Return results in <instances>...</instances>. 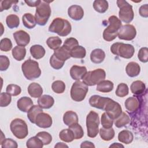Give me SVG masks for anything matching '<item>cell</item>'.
<instances>
[{"instance_id":"cell-1","label":"cell","mask_w":148,"mask_h":148,"mask_svg":"<svg viewBox=\"0 0 148 148\" xmlns=\"http://www.w3.org/2000/svg\"><path fill=\"white\" fill-rule=\"evenodd\" d=\"M49 31L51 32L56 33L60 36H66L71 33L72 26L67 20L57 17L50 24Z\"/></svg>"},{"instance_id":"cell-2","label":"cell","mask_w":148,"mask_h":148,"mask_svg":"<svg viewBox=\"0 0 148 148\" xmlns=\"http://www.w3.org/2000/svg\"><path fill=\"white\" fill-rule=\"evenodd\" d=\"M109 26L103 32V38L105 40L110 42L114 40L118 35L119 29L122 25L121 20L115 16H111L108 18Z\"/></svg>"},{"instance_id":"cell-3","label":"cell","mask_w":148,"mask_h":148,"mask_svg":"<svg viewBox=\"0 0 148 148\" xmlns=\"http://www.w3.org/2000/svg\"><path fill=\"white\" fill-rule=\"evenodd\" d=\"M21 69L25 77L29 80L38 78L41 75V70L38 62L31 58L23 63Z\"/></svg>"},{"instance_id":"cell-4","label":"cell","mask_w":148,"mask_h":148,"mask_svg":"<svg viewBox=\"0 0 148 148\" xmlns=\"http://www.w3.org/2000/svg\"><path fill=\"white\" fill-rule=\"evenodd\" d=\"M49 3L47 1H41L40 3L36 8L35 17L36 24L39 25H45L50 17L51 10Z\"/></svg>"},{"instance_id":"cell-5","label":"cell","mask_w":148,"mask_h":148,"mask_svg":"<svg viewBox=\"0 0 148 148\" xmlns=\"http://www.w3.org/2000/svg\"><path fill=\"white\" fill-rule=\"evenodd\" d=\"M111 52L119 57L129 59L132 57L135 53L134 47L130 44L116 42L113 43L110 47Z\"/></svg>"},{"instance_id":"cell-6","label":"cell","mask_w":148,"mask_h":148,"mask_svg":"<svg viewBox=\"0 0 148 148\" xmlns=\"http://www.w3.org/2000/svg\"><path fill=\"white\" fill-rule=\"evenodd\" d=\"M99 118L98 114L91 110L86 117V127L87 136L94 138L97 136L99 132Z\"/></svg>"},{"instance_id":"cell-7","label":"cell","mask_w":148,"mask_h":148,"mask_svg":"<svg viewBox=\"0 0 148 148\" xmlns=\"http://www.w3.org/2000/svg\"><path fill=\"white\" fill-rule=\"evenodd\" d=\"M10 131L17 138L22 139L28 134V129L27 123L23 119L16 118L13 120L10 125Z\"/></svg>"},{"instance_id":"cell-8","label":"cell","mask_w":148,"mask_h":148,"mask_svg":"<svg viewBox=\"0 0 148 148\" xmlns=\"http://www.w3.org/2000/svg\"><path fill=\"white\" fill-rule=\"evenodd\" d=\"M116 3L120 9L119 12L120 20L125 23H131L134 17L132 6L126 1L118 0Z\"/></svg>"},{"instance_id":"cell-9","label":"cell","mask_w":148,"mask_h":148,"mask_svg":"<svg viewBox=\"0 0 148 148\" xmlns=\"http://www.w3.org/2000/svg\"><path fill=\"white\" fill-rule=\"evenodd\" d=\"M105 77L106 72L105 70L101 68H98L87 72L82 79L83 82L87 86H92L105 80Z\"/></svg>"},{"instance_id":"cell-10","label":"cell","mask_w":148,"mask_h":148,"mask_svg":"<svg viewBox=\"0 0 148 148\" xmlns=\"http://www.w3.org/2000/svg\"><path fill=\"white\" fill-rule=\"evenodd\" d=\"M88 91V86L80 80L76 81L72 86L71 89V97L76 102L83 101Z\"/></svg>"},{"instance_id":"cell-11","label":"cell","mask_w":148,"mask_h":148,"mask_svg":"<svg viewBox=\"0 0 148 148\" xmlns=\"http://www.w3.org/2000/svg\"><path fill=\"white\" fill-rule=\"evenodd\" d=\"M136 35V30L135 27L131 24L121 25L118 32V37L120 39L125 40H131L134 39Z\"/></svg>"},{"instance_id":"cell-12","label":"cell","mask_w":148,"mask_h":148,"mask_svg":"<svg viewBox=\"0 0 148 148\" xmlns=\"http://www.w3.org/2000/svg\"><path fill=\"white\" fill-rule=\"evenodd\" d=\"M104 110L113 120L116 119L122 113L121 105L117 102L110 99L105 107Z\"/></svg>"},{"instance_id":"cell-13","label":"cell","mask_w":148,"mask_h":148,"mask_svg":"<svg viewBox=\"0 0 148 148\" xmlns=\"http://www.w3.org/2000/svg\"><path fill=\"white\" fill-rule=\"evenodd\" d=\"M110 99L111 98L108 97H103L98 95H94L90 98L89 103L92 107L104 110L105 107Z\"/></svg>"},{"instance_id":"cell-14","label":"cell","mask_w":148,"mask_h":148,"mask_svg":"<svg viewBox=\"0 0 148 148\" xmlns=\"http://www.w3.org/2000/svg\"><path fill=\"white\" fill-rule=\"evenodd\" d=\"M52 123L51 117L48 113L43 112L37 115L35 120V124L39 127L43 128L50 127L52 125Z\"/></svg>"},{"instance_id":"cell-15","label":"cell","mask_w":148,"mask_h":148,"mask_svg":"<svg viewBox=\"0 0 148 148\" xmlns=\"http://www.w3.org/2000/svg\"><path fill=\"white\" fill-rule=\"evenodd\" d=\"M13 36L17 46L25 47L29 43L30 36L25 31H17L13 33Z\"/></svg>"},{"instance_id":"cell-16","label":"cell","mask_w":148,"mask_h":148,"mask_svg":"<svg viewBox=\"0 0 148 148\" xmlns=\"http://www.w3.org/2000/svg\"><path fill=\"white\" fill-rule=\"evenodd\" d=\"M68 14L72 20L79 21L82 19L84 16V10L83 8L77 5L71 6L68 9Z\"/></svg>"},{"instance_id":"cell-17","label":"cell","mask_w":148,"mask_h":148,"mask_svg":"<svg viewBox=\"0 0 148 148\" xmlns=\"http://www.w3.org/2000/svg\"><path fill=\"white\" fill-rule=\"evenodd\" d=\"M87 72V68L84 66L74 65L70 69V75L72 79L76 81L82 79Z\"/></svg>"},{"instance_id":"cell-18","label":"cell","mask_w":148,"mask_h":148,"mask_svg":"<svg viewBox=\"0 0 148 148\" xmlns=\"http://www.w3.org/2000/svg\"><path fill=\"white\" fill-rule=\"evenodd\" d=\"M34 105L32 100L27 97L20 98L17 102L18 109L23 112H28L30 108Z\"/></svg>"},{"instance_id":"cell-19","label":"cell","mask_w":148,"mask_h":148,"mask_svg":"<svg viewBox=\"0 0 148 148\" xmlns=\"http://www.w3.org/2000/svg\"><path fill=\"white\" fill-rule=\"evenodd\" d=\"M125 107L130 112L136 111L140 106V102L136 97H131L128 98L125 101Z\"/></svg>"},{"instance_id":"cell-20","label":"cell","mask_w":148,"mask_h":148,"mask_svg":"<svg viewBox=\"0 0 148 148\" xmlns=\"http://www.w3.org/2000/svg\"><path fill=\"white\" fill-rule=\"evenodd\" d=\"M38 103L42 109H49L53 106L54 99L49 95H43L38 98Z\"/></svg>"},{"instance_id":"cell-21","label":"cell","mask_w":148,"mask_h":148,"mask_svg":"<svg viewBox=\"0 0 148 148\" xmlns=\"http://www.w3.org/2000/svg\"><path fill=\"white\" fill-rule=\"evenodd\" d=\"M125 72L128 76L131 77H136L140 73V65L136 62H130L125 67Z\"/></svg>"},{"instance_id":"cell-22","label":"cell","mask_w":148,"mask_h":148,"mask_svg":"<svg viewBox=\"0 0 148 148\" xmlns=\"http://www.w3.org/2000/svg\"><path fill=\"white\" fill-rule=\"evenodd\" d=\"M28 92L31 97L39 98L43 93L42 86L37 83H32L28 87Z\"/></svg>"},{"instance_id":"cell-23","label":"cell","mask_w":148,"mask_h":148,"mask_svg":"<svg viewBox=\"0 0 148 148\" xmlns=\"http://www.w3.org/2000/svg\"><path fill=\"white\" fill-rule=\"evenodd\" d=\"M78 121L79 119L77 114L73 111H67L64 113L63 116L64 123L68 126H70L72 124L78 123Z\"/></svg>"},{"instance_id":"cell-24","label":"cell","mask_w":148,"mask_h":148,"mask_svg":"<svg viewBox=\"0 0 148 148\" xmlns=\"http://www.w3.org/2000/svg\"><path fill=\"white\" fill-rule=\"evenodd\" d=\"M105 58V53L101 49L93 50L90 54V60L94 64H100L103 61Z\"/></svg>"},{"instance_id":"cell-25","label":"cell","mask_w":148,"mask_h":148,"mask_svg":"<svg viewBox=\"0 0 148 148\" xmlns=\"http://www.w3.org/2000/svg\"><path fill=\"white\" fill-rule=\"evenodd\" d=\"M131 92L136 95L142 94L146 90L145 84L140 80H136L132 82L130 86Z\"/></svg>"},{"instance_id":"cell-26","label":"cell","mask_w":148,"mask_h":148,"mask_svg":"<svg viewBox=\"0 0 148 148\" xmlns=\"http://www.w3.org/2000/svg\"><path fill=\"white\" fill-rule=\"evenodd\" d=\"M31 56L36 60H39L44 57L46 53L45 49L43 46L39 45L32 46L29 49Z\"/></svg>"},{"instance_id":"cell-27","label":"cell","mask_w":148,"mask_h":148,"mask_svg":"<svg viewBox=\"0 0 148 148\" xmlns=\"http://www.w3.org/2000/svg\"><path fill=\"white\" fill-rule=\"evenodd\" d=\"M22 21L24 27L28 29L34 28L36 24L35 16L30 13H25L22 17Z\"/></svg>"},{"instance_id":"cell-28","label":"cell","mask_w":148,"mask_h":148,"mask_svg":"<svg viewBox=\"0 0 148 148\" xmlns=\"http://www.w3.org/2000/svg\"><path fill=\"white\" fill-rule=\"evenodd\" d=\"M59 60L65 61L69 58H71V54H70V51L66 49L65 47L63 46L61 47H60L59 48L57 49L54 51V54H53Z\"/></svg>"},{"instance_id":"cell-29","label":"cell","mask_w":148,"mask_h":148,"mask_svg":"<svg viewBox=\"0 0 148 148\" xmlns=\"http://www.w3.org/2000/svg\"><path fill=\"white\" fill-rule=\"evenodd\" d=\"M118 139L120 142L128 145L133 141L134 135L131 131L124 130L119 133Z\"/></svg>"},{"instance_id":"cell-30","label":"cell","mask_w":148,"mask_h":148,"mask_svg":"<svg viewBox=\"0 0 148 148\" xmlns=\"http://www.w3.org/2000/svg\"><path fill=\"white\" fill-rule=\"evenodd\" d=\"M114 84L112 82L108 80H103L97 84L96 90L102 92H109L113 89Z\"/></svg>"},{"instance_id":"cell-31","label":"cell","mask_w":148,"mask_h":148,"mask_svg":"<svg viewBox=\"0 0 148 148\" xmlns=\"http://www.w3.org/2000/svg\"><path fill=\"white\" fill-rule=\"evenodd\" d=\"M13 57L17 61L23 60L26 55V49L24 46H16L12 51Z\"/></svg>"},{"instance_id":"cell-32","label":"cell","mask_w":148,"mask_h":148,"mask_svg":"<svg viewBox=\"0 0 148 148\" xmlns=\"http://www.w3.org/2000/svg\"><path fill=\"white\" fill-rule=\"evenodd\" d=\"M42 112V108L39 105H33L27 112V117L31 123L35 124V120L37 115Z\"/></svg>"},{"instance_id":"cell-33","label":"cell","mask_w":148,"mask_h":148,"mask_svg":"<svg viewBox=\"0 0 148 148\" xmlns=\"http://www.w3.org/2000/svg\"><path fill=\"white\" fill-rule=\"evenodd\" d=\"M100 137L105 141H109L112 140L114 136V131L112 127L110 128H105L103 127L101 128L99 130Z\"/></svg>"},{"instance_id":"cell-34","label":"cell","mask_w":148,"mask_h":148,"mask_svg":"<svg viewBox=\"0 0 148 148\" xmlns=\"http://www.w3.org/2000/svg\"><path fill=\"white\" fill-rule=\"evenodd\" d=\"M108 2L105 0H95L93 2L94 10L100 13H105L108 9Z\"/></svg>"},{"instance_id":"cell-35","label":"cell","mask_w":148,"mask_h":148,"mask_svg":"<svg viewBox=\"0 0 148 148\" xmlns=\"http://www.w3.org/2000/svg\"><path fill=\"white\" fill-rule=\"evenodd\" d=\"M115 120L114 124L117 128L124 127L130 122V118L128 114L125 112H122L121 114Z\"/></svg>"},{"instance_id":"cell-36","label":"cell","mask_w":148,"mask_h":148,"mask_svg":"<svg viewBox=\"0 0 148 148\" xmlns=\"http://www.w3.org/2000/svg\"><path fill=\"white\" fill-rule=\"evenodd\" d=\"M59 137L61 140L65 142H71L75 139L74 134L69 128L61 130L59 133Z\"/></svg>"},{"instance_id":"cell-37","label":"cell","mask_w":148,"mask_h":148,"mask_svg":"<svg viewBox=\"0 0 148 148\" xmlns=\"http://www.w3.org/2000/svg\"><path fill=\"white\" fill-rule=\"evenodd\" d=\"M71 57L75 58H83L86 55L85 48L82 46H77L70 51Z\"/></svg>"},{"instance_id":"cell-38","label":"cell","mask_w":148,"mask_h":148,"mask_svg":"<svg viewBox=\"0 0 148 148\" xmlns=\"http://www.w3.org/2000/svg\"><path fill=\"white\" fill-rule=\"evenodd\" d=\"M6 23L10 29L17 28L20 24L19 17L16 14H9L6 17Z\"/></svg>"},{"instance_id":"cell-39","label":"cell","mask_w":148,"mask_h":148,"mask_svg":"<svg viewBox=\"0 0 148 148\" xmlns=\"http://www.w3.org/2000/svg\"><path fill=\"white\" fill-rule=\"evenodd\" d=\"M46 43L50 49L55 50L61 46L62 40L58 36L49 37L46 40Z\"/></svg>"},{"instance_id":"cell-40","label":"cell","mask_w":148,"mask_h":148,"mask_svg":"<svg viewBox=\"0 0 148 148\" xmlns=\"http://www.w3.org/2000/svg\"><path fill=\"white\" fill-rule=\"evenodd\" d=\"M43 145L42 140L36 136L30 138L26 143V146L28 148H42Z\"/></svg>"},{"instance_id":"cell-41","label":"cell","mask_w":148,"mask_h":148,"mask_svg":"<svg viewBox=\"0 0 148 148\" xmlns=\"http://www.w3.org/2000/svg\"><path fill=\"white\" fill-rule=\"evenodd\" d=\"M69 128L71 129L75 136V139H81L84 136V131L82 126L76 123L69 126Z\"/></svg>"},{"instance_id":"cell-42","label":"cell","mask_w":148,"mask_h":148,"mask_svg":"<svg viewBox=\"0 0 148 148\" xmlns=\"http://www.w3.org/2000/svg\"><path fill=\"white\" fill-rule=\"evenodd\" d=\"M53 91L57 94H62L65 91V84L61 80H56L51 84Z\"/></svg>"},{"instance_id":"cell-43","label":"cell","mask_w":148,"mask_h":148,"mask_svg":"<svg viewBox=\"0 0 148 148\" xmlns=\"http://www.w3.org/2000/svg\"><path fill=\"white\" fill-rule=\"evenodd\" d=\"M129 88L125 83H121L117 86L116 90V95L119 97H124L128 94Z\"/></svg>"},{"instance_id":"cell-44","label":"cell","mask_w":148,"mask_h":148,"mask_svg":"<svg viewBox=\"0 0 148 148\" xmlns=\"http://www.w3.org/2000/svg\"><path fill=\"white\" fill-rule=\"evenodd\" d=\"M36 136L42 140L44 145H49L52 141L51 135L46 131L39 132L36 135Z\"/></svg>"},{"instance_id":"cell-45","label":"cell","mask_w":148,"mask_h":148,"mask_svg":"<svg viewBox=\"0 0 148 148\" xmlns=\"http://www.w3.org/2000/svg\"><path fill=\"white\" fill-rule=\"evenodd\" d=\"M101 122L102 127L105 128H112L113 124V120L112 119L106 112L103 113L101 118Z\"/></svg>"},{"instance_id":"cell-46","label":"cell","mask_w":148,"mask_h":148,"mask_svg":"<svg viewBox=\"0 0 148 148\" xmlns=\"http://www.w3.org/2000/svg\"><path fill=\"white\" fill-rule=\"evenodd\" d=\"M6 92L12 96H17L21 93V88L17 84H10L6 87Z\"/></svg>"},{"instance_id":"cell-47","label":"cell","mask_w":148,"mask_h":148,"mask_svg":"<svg viewBox=\"0 0 148 148\" xmlns=\"http://www.w3.org/2000/svg\"><path fill=\"white\" fill-rule=\"evenodd\" d=\"M65 62L57 58L54 54H53L50 58V64L51 66L55 69H60L64 65Z\"/></svg>"},{"instance_id":"cell-48","label":"cell","mask_w":148,"mask_h":148,"mask_svg":"<svg viewBox=\"0 0 148 148\" xmlns=\"http://www.w3.org/2000/svg\"><path fill=\"white\" fill-rule=\"evenodd\" d=\"M12 48V43L10 39L5 38L0 42V49L2 51H9Z\"/></svg>"},{"instance_id":"cell-49","label":"cell","mask_w":148,"mask_h":148,"mask_svg":"<svg viewBox=\"0 0 148 148\" xmlns=\"http://www.w3.org/2000/svg\"><path fill=\"white\" fill-rule=\"evenodd\" d=\"M78 45H79V42L76 39L74 38H69L65 40L62 46L68 50L71 51L74 47H75Z\"/></svg>"},{"instance_id":"cell-50","label":"cell","mask_w":148,"mask_h":148,"mask_svg":"<svg viewBox=\"0 0 148 148\" xmlns=\"http://www.w3.org/2000/svg\"><path fill=\"white\" fill-rule=\"evenodd\" d=\"M12 101L11 95L8 92H1L0 97V106L1 107H6L8 106Z\"/></svg>"},{"instance_id":"cell-51","label":"cell","mask_w":148,"mask_h":148,"mask_svg":"<svg viewBox=\"0 0 148 148\" xmlns=\"http://www.w3.org/2000/svg\"><path fill=\"white\" fill-rule=\"evenodd\" d=\"M138 57L142 62H147L148 61V49L146 47L140 48L138 52Z\"/></svg>"},{"instance_id":"cell-52","label":"cell","mask_w":148,"mask_h":148,"mask_svg":"<svg viewBox=\"0 0 148 148\" xmlns=\"http://www.w3.org/2000/svg\"><path fill=\"white\" fill-rule=\"evenodd\" d=\"M1 145L2 148H17L18 147L17 142L11 138L5 139L1 142Z\"/></svg>"},{"instance_id":"cell-53","label":"cell","mask_w":148,"mask_h":148,"mask_svg":"<svg viewBox=\"0 0 148 148\" xmlns=\"http://www.w3.org/2000/svg\"><path fill=\"white\" fill-rule=\"evenodd\" d=\"M10 65V61L6 56H0V70L4 71L8 69Z\"/></svg>"},{"instance_id":"cell-54","label":"cell","mask_w":148,"mask_h":148,"mask_svg":"<svg viewBox=\"0 0 148 148\" xmlns=\"http://www.w3.org/2000/svg\"><path fill=\"white\" fill-rule=\"evenodd\" d=\"M18 2V1H2L1 2V12H2L3 10H8L12 5L16 4Z\"/></svg>"},{"instance_id":"cell-55","label":"cell","mask_w":148,"mask_h":148,"mask_svg":"<svg viewBox=\"0 0 148 148\" xmlns=\"http://www.w3.org/2000/svg\"><path fill=\"white\" fill-rule=\"evenodd\" d=\"M139 13L140 16L147 18L148 17V5L147 4H145L143 5H142L139 9Z\"/></svg>"},{"instance_id":"cell-56","label":"cell","mask_w":148,"mask_h":148,"mask_svg":"<svg viewBox=\"0 0 148 148\" xmlns=\"http://www.w3.org/2000/svg\"><path fill=\"white\" fill-rule=\"evenodd\" d=\"M27 5L31 7H37L41 2V1L37 0V1H24Z\"/></svg>"},{"instance_id":"cell-57","label":"cell","mask_w":148,"mask_h":148,"mask_svg":"<svg viewBox=\"0 0 148 148\" xmlns=\"http://www.w3.org/2000/svg\"><path fill=\"white\" fill-rule=\"evenodd\" d=\"M95 147V145L92 142L90 141L83 142L80 145V147Z\"/></svg>"},{"instance_id":"cell-58","label":"cell","mask_w":148,"mask_h":148,"mask_svg":"<svg viewBox=\"0 0 148 148\" xmlns=\"http://www.w3.org/2000/svg\"><path fill=\"white\" fill-rule=\"evenodd\" d=\"M68 147V146L63 142H58L54 146V147Z\"/></svg>"},{"instance_id":"cell-59","label":"cell","mask_w":148,"mask_h":148,"mask_svg":"<svg viewBox=\"0 0 148 148\" xmlns=\"http://www.w3.org/2000/svg\"><path fill=\"white\" fill-rule=\"evenodd\" d=\"M124 147V146L120 143H113L112 145H111L109 147Z\"/></svg>"}]
</instances>
